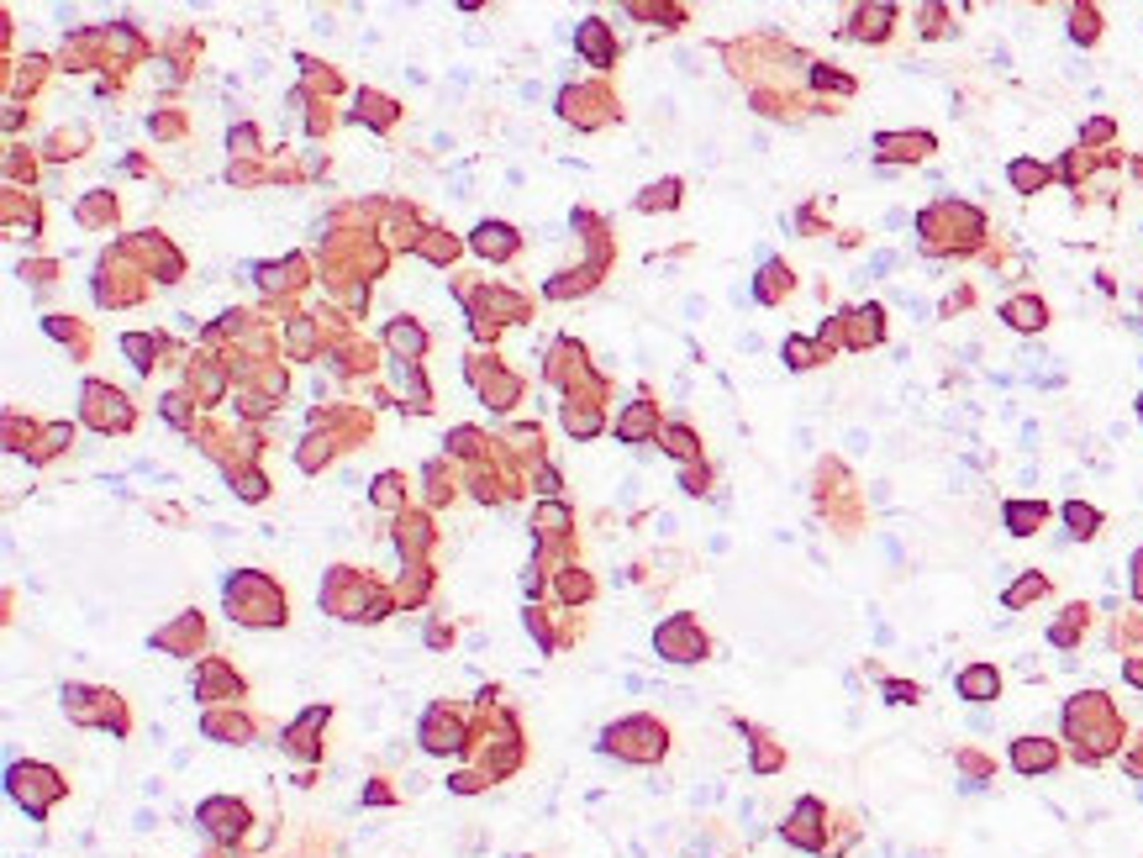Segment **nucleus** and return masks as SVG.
I'll list each match as a JSON object with an SVG mask.
<instances>
[{
	"label": "nucleus",
	"mask_w": 1143,
	"mask_h": 858,
	"mask_svg": "<svg viewBox=\"0 0 1143 858\" xmlns=\"http://www.w3.org/2000/svg\"><path fill=\"white\" fill-rule=\"evenodd\" d=\"M617 438H622V443H643V438H659V412H654L648 401L628 406V416L617 421Z\"/></svg>",
	"instance_id": "412c9836"
},
{
	"label": "nucleus",
	"mask_w": 1143,
	"mask_h": 858,
	"mask_svg": "<svg viewBox=\"0 0 1143 858\" xmlns=\"http://www.w3.org/2000/svg\"><path fill=\"white\" fill-rule=\"evenodd\" d=\"M891 22H896L891 5H865V11H854V37H885Z\"/></svg>",
	"instance_id": "bb28decb"
},
{
	"label": "nucleus",
	"mask_w": 1143,
	"mask_h": 858,
	"mask_svg": "<svg viewBox=\"0 0 1143 858\" xmlns=\"http://www.w3.org/2000/svg\"><path fill=\"white\" fill-rule=\"evenodd\" d=\"M675 201H680V179H664V184H648V190L638 195V211H659V206L669 211Z\"/></svg>",
	"instance_id": "c756f323"
},
{
	"label": "nucleus",
	"mask_w": 1143,
	"mask_h": 858,
	"mask_svg": "<svg viewBox=\"0 0 1143 858\" xmlns=\"http://www.w3.org/2000/svg\"><path fill=\"white\" fill-rule=\"evenodd\" d=\"M63 711H69L80 727H111V732H127V711H121V695H111V690H91V684H63Z\"/></svg>",
	"instance_id": "0eeeda50"
},
{
	"label": "nucleus",
	"mask_w": 1143,
	"mask_h": 858,
	"mask_svg": "<svg viewBox=\"0 0 1143 858\" xmlns=\"http://www.w3.org/2000/svg\"><path fill=\"white\" fill-rule=\"evenodd\" d=\"M238 695H242V680L233 675V664L206 658V664L195 669V701H238Z\"/></svg>",
	"instance_id": "ddd939ff"
},
{
	"label": "nucleus",
	"mask_w": 1143,
	"mask_h": 858,
	"mask_svg": "<svg viewBox=\"0 0 1143 858\" xmlns=\"http://www.w3.org/2000/svg\"><path fill=\"white\" fill-rule=\"evenodd\" d=\"M1007 179L1017 184V195H1038V190L1049 184V169H1044V164H1033V158H1012Z\"/></svg>",
	"instance_id": "a878e982"
},
{
	"label": "nucleus",
	"mask_w": 1143,
	"mask_h": 858,
	"mask_svg": "<svg viewBox=\"0 0 1143 858\" xmlns=\"http://www.w3.org/2000/svg\"><path fill=\"white\" fill-rule=\"evenodd\" d=\"M385 343H391L395 354H406V364H412V358H417L421 348H427V332H421L417 322H406V317H401V322H391V332H385Z\"/></svg>",
	"instance_id": "393cba45"
},
{
	"label": "nucleus",
	"mask_w": 1143,
	"mask_h": 858,
	"mask_svg": "<svg viewBox=\"0 0 1143 858\" xmlns=\"http://www.w3.org/2000/svg\"><path fill=\"white\" fill-rule=\"evenodd\" d=\"M364 800H369V806H391V790H385V779H369V790H364Z\"/></svg>",
	"instance_id": "58836bf2"
},
{
	"label": "nucleus",
	"mask_w": 1143,
	"mask_h": 858,
	"mask_svg": "<svg viewBox=\"0 0 1143 858\" xmlns=\"http://www.w3.org/2000/svg\"><path fill=\"white\" fill-rule=\"evenodd\" d=\"M322 606H328V611H337L343 622H380V611H385L391 600L374 591L369 580H359L354 569H332L328 591H322Z\"/></svg>",
	"instance_id": "39448f33"
},
{
	"label": "nucleus",
	"mask_w": 1143,
	"mask_h": 858,
	"mask_svg": "<svg viewBox=\"0 0 1143 858\" xmlns=\"http://www.w3.org/2000/svg\"><path fill=\"white\" fill-rule=\"evenodd\" d=\"M1001 317L1017 326V332H1038V326L1049 322V306H1044L1038 296H1017V300H1007V306H1001Z\"/></svg>",
	"instance_id": "4be33fe9"
},
{
	"label": "nucleus",
	"mask_w": 1143,
	"mask_h": 858,
	"mask_svg": "<svg viewBox=\"0 0 1143 858\" xmlns=\"http://www.w3.org/2000/svg\"><path fill=\"white\" fill-rule=\"evenodd\" d=\"M417 742H421V753H432V759H459V753H469V727H464L459 711H449L438 701V706H427V716H421Z\"/></svg>",
	"instance_id": "6e6552de"
},
{
	"label": "nucleus",
	"mask_w": 1143,
	"mask_h": 858,
	"mask_svg": "<svg viewBox=\"0 0 1143 858\" xmlns=\"http://www.w3.org/2000/svg\"><path fill=\"white\" fill-rule=\"evenodd\" d=\"M516 248H522V237H516V227H507V222H480V227H475V253H480V259H496V264H501V259H512Z\"/></svg>",
	"instance_id": "f3484780"
},
{
	"label": "nucleus",
	"mask_w": 1143,
	"mask_h": 858,
	"mask_svg": "<svg viewBox=\"0 0 1143 858\" xmlns=\"http://www.w3.org/2000/svg\"><path fill=\"white\" fill-rule=\"evenodd\" d=\"M574 48L591 59V69H611L617 63V48H611V27L606 22H580V32H574Z\"/></svg>",
	"instance_id": "2eb2a0df"
},
{
	"label": "nucleus",
	"mask_w": 1143,
	"mask_h": 858,
	"mask_svg": "<svg viewBox=\"0 0 1143 858\" xmlns=\"http://www.w3.org/2000/svg\"><path fill=\"white\" fill-rule=\"evenodd\" d=\"M1064 732L1075 738V759L1081 764H1096L1102 753H1112V742H1117V716H1112V706H1107V695H1075L1070 706H1064Z\"/></svg>",
	"instance_id": "f257e3e1"
},
{
	"label": "nucleus",
	"mask_w": 1143,
	"mask_h": 858,
	"mask_svg": "<svg viewBox=\"0 0 1143 858\" xmlns=\"http://www.w3.org/2000/svg\"><path fill=\"white\" fill-rule=\"evenodd\" d=\"M1139 412H1143V401H1139Z\"/></svg>",
	"instance_id": "79ce46f5"
},
{
	"label": "nucleus",
	"mask_w": 1143,
	"mask_h": 858,
	"mask_svg": "<svg viewBox=\"0 0 1143 858\" xmlns=\"http://www.w3.org/2000/svg\"><path fill=\"white\" fill-rule=\"evenodd\" d=\"M1044 591H1049V580H1044V574H1027L1023 585H1012V591H1007V606L1017 611V606H1027L1033 595H1044Z\"/></svg>",
	"instance_id": "2f4dec72"
},
{
	"label": "nucleus",
	"mask_w": 1143,
	"mask_h": 858,
	"mask_svg": "<svg viewBox=\"0 0 1143 858\" xmlns=\"http://www.w3.org/2000/svg\"><path fill=\"white\" fill-rule=\"evenodd\" d=\"M332 706H306L285 732H279V742H285V753L290 759H301V764H317L322 759V727H328Z\"/></svg>",
	"instance_id": "9b49d317"
},
{
	"label": "nucleus",
	"mask_w": 1143,
	"mask_h": 858,
	"mask_svg": "<svg viewBox=\"0 0 1143 858\" xmlns=\"http://www.w3.org/2000/svg\"><path fill=\"white\" fill-rule=\"evenodd\" d=\"M602 748L606 759H617V764H659L664 753H669V732H664V722H654V716H622V722H611V727H602Z\"/></svg>",
	"instance_id": "7ed1b4c3"
},
{
	"label": "nucleus",
	"mask_w": 1143,
	"mask_h": 858,
	"mask_svg": "<svg viewBox=\"0 0 1143 858\" xmlns=\"http://www.w3.org/2000/svg\"><path fill=\"white\" fill-rule=\"evenodd\" d=\"M195 827L206 832L216 848H242V837L259 827V822H253V811L238 796H206L195 806Z\"/></svg>",
	"instance_id": "423d86ee"
},
{
	"label": "nucleus",
	"mask_w": 1143,
	"mask_h": 858,
	"mask_svg": "<svg viewBox=\"0 0 1143 858\" xmlns=\"http://www.w3.org/2000/svg\"><path fill=\"white\" fill-rule=\"evenodd\" d=\"M1001 522H1007V533L1012 537H1033L1044 522H1049V505L1044 501H1007L1001 505Z\"/></svg>",
	"instance_id": "6ab92c4d"
},
{
	"label": "nucleus",
	"mask_w": 1143,
	"mask_h": 858,
	"mask_svg": "<svg viewBox=\"0 0 1143 858\" xmlns=\"http://www.w3.org/2000/svg\"><path fill=\"white\" fill-rule=\"evenodd\" d=\"M1133 574H1139V580H1133V591H1139V600H1143V553L1133 559Z\"/></svg>",
	"instance_id": "a19ab883"
},
{
	"label": "nucleus",
	"mask_w": 1143,
	"mask_h": 858,
	"mask_svg": "<svg viewBox=\"0 0 1143 858\" xmlns=\"http://www.w3.org/2000/svg\"><path fill=\"white\" fill-rule=\"evenodd\" d=\"M85 421H91V427H100V432H106V427H127V421H132V412H127V395H121V390H111V385H85Z\"/></svg>",
	"instance_id": "f8f14e48"
},
{
	"label": "nucleus",
	"mask_w": 1143,
	"mask_h": 858,
	"mask_svg": "<svg viewBox=\"0 0 1143 858\" xmlns=\"http://www.w3.org/2000/svg\"><path fill=\"white\" fill-rule=\"evenodd\" d=\"M828 811H822V800H796V811L785 817V827H781V837L790 843V848H801V854H822L828 848Z\"/></svg>",
	"instance_id": "9d476101"
},
{
	"label": "nucleus",
	"mask_w": 1143,
	"mask_h": 858,
	"mask_svg": "<svg viewBox=\"0 0 1143 858\" xmlns=\"http://www.w3.org/2000/svg\"><path fill=\"white\" fill-rule=\"evenodd\" d=\"M201 732H206L211 742H248V738H253V722H248L238 706H233V711H206V716H201Z\"/></svg>",
	"instance_id": "a211bd4d"
},
{
	"label": "nucleus",
	"mask_w": 1143,
	"mask_h": 858,
	"mask_svg": "<svg viewBox=\"0 0 1143 858\" xmlns=\"http://www.w3.org/2000/svg\"><path fill=\"white\" fill-rule=\"evenodd\" d=\"M1064 522H1070V533H1075V537H1096V527H1102V511H1096V505L1070 501V505H1064Z\"/></svg>",
	"instance_id": "c85d7f7f"
},
{
	"label": "nucleus",
	"mask_w": 1143,
	"mask_h": 858,
	"mask_svg": "<svg viewBox=\"0 0 1143 858\" xmlns=\"http://www.w3.org/2000/svg\"><path fill=\"white\" fill-rule=\"evenodd\" d=\"M158 348H164V343H158V337H148V332H127V337H121V354L132 358V364L143 369V374H148V369H153V358H158Z\"/></svg>",
	"instance_id": "cd10ccee"
},
{
	"label": "nucleus",
	"mask_w": 1143,
	"mask_h": 858,
	"mask_svg": "<svg viewBox=\"0 0 1143 858\" xmlns=\"http://www.w3.org/2000/svg\"><path fill=\"white\" fill-rule=\"evenodd\" d=\"M885 695L896 701V706H912L917 701V684H902V680H885Z\"/></svg>",
	"instance_id": "4c0bfd02"
},
{
	"label": "nucleus",
	"mask_w": 1143,
	"mask_h": 858,
	"mask_svg": "<svg viewBox=\"0 0 1143 858\" xmlns=\"http://www.w3.org/2000/svg\"><path fill=\"white\" fill-rule=\"evenodd\" d=\"M374 505H380V511L401 505V474H380V479H374Z\"/></svg>",
	"instance_id": "473e14b6"
},
{
	"label": "nucleus",
	"mask_w": 1143,
	"mask_h": 858,
	"mask_svg": "<svg viewBox=\"0 0 1143 858\" xmlns=\"http://www.w3.org/2000/svg\"><path fill=\"white\" fill-rule=\"evenodd\" d=\"M669 453H675V458H695V438L691 432H686V427H669Z\"/></svg>",
	"instance_id": "e433bc0d"
},
{
	"label": "nucleus",
	"mask_w": 1143,
	"mask_h": 858,
	"mask_svg": "<svg viewBox=\"0 0 1143 858\" xmlns=\"http://www.w3.org/2000/svg\"><path fill=\"white\" fill-rule=\"evenodd\" d=\"M874 148L885 153V158L912 164V158H928V153H933V138H928V132H885V138H874Z\"/></svg>",
	"instance_id": "aec40b11"
},
{
	"label": "nucleus",
	"mask_w": 1143,
	"mask_h": 858,
	"mask_svg": "<svg viewBox=\"0 0 1143 858\" xmlns=\"http://www.w3.org/2000/svg\"><path fill=\"white\" fill-rule=\"evenodd\" d=\"M5 790H11V800L27 811V822H48V811L69 796L63 774L53 770V764H37V759L11 764V770H5Z\"/></svg>",
	"instance_id": "20e7f679"
},
{
	"label": "nucleus",
	"mask_w": 1143,
	"mask_h": 858,
	"mask_svg": "<svg viewBox=\"0 0 1143 858\" xmlns=\"http://www.w3.org/2000/svg\"><path fill=\"white\" fill-rule=\"evenodd\" d=\"M781 285L790 290V269L770 264V269H764V285H759V300H775V296H781Z\"/></svg>",
	"instance_id": "72a5a7b5"
},
{
	"label": "nucleus",
	"mask_w": 1143,
	"mask_h": 858,
	"mask_svg": "<svg viewBox=\"0 0 1143 858\" xmlns=\"http://www.w3.org/2000/svg\"><path fill=\"white\" fill-rule=\"evenodd\" d=\"M222 600H227L233 622H242V627H285V595H279V585H274L270 574H259V569L233 574L227 591H222Z\"/></svg>",
	"instance_id": "f03ea898"
},
{
	"label": "nucleus",
	"mask_w": 1143,
	"mask_h": 858,
	"mask_svg": "<svg viewBox=\"0 0 1143 858\" xmlns=\"http://www.w3.org/2000/svg\"><path fill=\"white\" fill-rule=\"evenodd\" d=\"M485 785H490V779H485L480 770H464V774H453V779H449V790H453V796H480Z\"/></svg>",
	"instance_id": "f704fd0d"
},
{
	"label": "nucleus",
	"mask_w": 1143,
	"mask_h": 858,
	"mask_svg": "<svg viewBox=\"0 0 1143 858\" xmlns=\"http://www.w3.org/2000/svg\"><path fill=\"white\" fill-rule=\"evenodd\" d=\"M785 364L790 369H812V364H822V354H817V343H807V337H790L785 343Z\"/></svg>",
	"instance_id": "7c9ffc66"
},
{
	"label": "nucleus",
	"mask_w": 1143,
	"mask_h": 858,
	"mask_svg": "<svg viewBox=\"0 0 1143 858\" xmlns=\"http://www.w3.org/2000/svg\"><path fill=\"white\" fill-rule=\"evenodd\" d=\"M706 632H701V622H691V617H664L659 627H654V653H659L664 664H701L706 658Z\"/></svg>",
	"instance_id": "1a4fd4ad"
},
{
	"label": "nucleus",
	"mask_w": 1143,
	"mask_h": 858,
	"mask_svg": "<svg viewBox=\"0 0 1143 858\" xmlns=\"http://www.w3.org/2000/svg\"><path fill=\"white\" fill-rule=\"evenodd\" d=\"M1070 22H1075V43H1096V11H1070Z\"/></svg>",
	"instance_id": "c9c22d12"
},
{
	"label": "nucleus",
	"mask_w": 1143,
	"mask_h": 858,
	"mask_svg": "<svg viewBox=\"0 0 1143 858\" xmlns=\"http://www.w3.org/2000/svg\"><path fill=\"white\" fill-rule=\"evenodd\" d=\"M395 117H401V106H395L391 95H374V90H364V95H359V121H369V127H380V132H385Z\"/></svg>",
	"instance_id": "b1692460"
},
{
	"label": "nucleus",
	"mask_w": 1143,
	"mask_h": 858,
	"mask_svg": "<svg viewBox=\"0 0 1143 858\" xmlns=\"http://www.w3.org/2000/svg\"><path fill=\"white\" fill-rule=\"evenodd\" d=\"M1059 764V748L1049 738H1017L1012 742V770L1017 774H1049Z\"/></svg>",
	"instance_id": "dca6fc26"
},
{
	"label": "nucleus",
	"mask_w": 1143,
	"mask_h": 858,
	"mask_svg": "<svg viewBox=\"0 0 1143 858\" xmlns=\"http://www.w3.org/2000/svg\"><path fill=\"white\" fill-rule=\"evenodd\" d=\"M954 690H960V701H969V706H991L996 695H1001V669L996 664H969V669H960Z\"/></svg>",
	"instance_id": "4468645a"
},
{
	"label": "nucleus",
	"mask_w": 1143,
	"mask_h": 858,
	"mask_svg": "<svg viewBox=\"0 0 1143 858\" xmlns=\"http://www.w3.org/2000/svg\"><path fill=\"white\" fill-rule=\"evenodd\" d=\"M195 643H201V617L195 611H184L180 627H169V632L153 637V648H169V653H195Z\"/></svg>",
	"instance_id": "5701e85b"
},
{
	"label": "nucleus",
	"mask_w": 1143,
	"mask_h": 858,
	"mask_svg": "<svg viewBox=\"0 0 1143 858\" xmlns=\"http://www.w3.org/2000/svg\"><path fill=\"white\" fill-rule=\"evenodd\" d=\"M1122 675H1128V680L1143 690V658H1128V664H1122Z\"/></svg>",
	"instance_id": "ea45409f"
}]
</instances>
